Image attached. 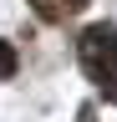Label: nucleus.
<instances>
[{
  "label": "nucleus",
  "mask_w": 117,
  "mask_h": 122,
  "mask_svg": "<svg viewBox=\"0 0 117 122\" xmlns=\"http://www.w3.org/2000/svg\"><path fill=\"white\" fill-rule=\"evenodd\" d=\"M5 76H15V46L0 41V81H5Z\"/></svg>",
  "instance_id": "obj_2"
},
{
  "label": "nucleus",
  "mask_w": 117,
  "mask_h": 122,
  "mask_svg": "<svg viewBox=\"0 0 117 122\" xmlns=\"http://www.w3.org/2000/svg\"><path fill=\"white\" fill-rule=\"evenodd\" d=\"M97 81H102V97H107V102L117 107V66H112V71H102Z\"/></svg>",
  "instance_id": "obj_3"
},
{
  "label": "nucleus",
  "mask_w": 117,
  "mask_h": 122,
  "mask_svg": "<svg viewBox=\"0 0 117 122\" xmlns=\"http://www.w3.org/2000/svg\"><path fill=\"white\" fill-rule=\"evenodd\" d=\"M76 56H81V66L92 71V76L112 71V66H117V25H92V30L76 41Z\"/></svg>",
  "instance_id": "obj_1"
}]
</instances>
